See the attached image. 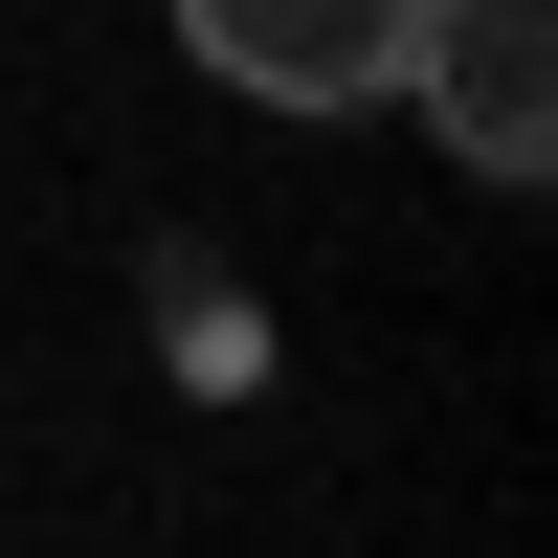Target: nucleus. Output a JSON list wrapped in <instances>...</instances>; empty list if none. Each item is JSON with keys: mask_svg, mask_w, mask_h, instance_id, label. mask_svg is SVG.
Listing matches in <instances>:
<instances>
[{"mask_svg": "<svg viewBox=\"0 0 558 558\" xmlns=\"http://www.w3.org/2000/svg\"><path fill=\"white\" fill-rule=\"evenodd\" d=\"M179 45H202L246 112H380L402 45H425V0H179Z\"/></svg>", "mask_w": 558, "mask_h": 558, "instance_id": "1", "label": "nucleus"}, {"mask_svg": "<svg viewBox=\"0 0 558 558\" xmlns=\"http://www.w3.org/2000/svg\"><path fill=\"white\" fill-rule=\"evenodd\" d=\"M402 89L447 112V157H470V179H536V157H558V0H425Z\"/></svg>", "mask_w": 558, "mask_h": 558, "instance_id": "2", "label": "nucleus"}]
</instances>
